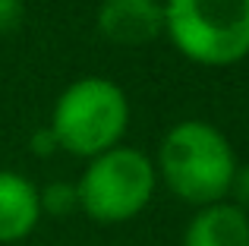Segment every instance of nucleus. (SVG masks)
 <instances>
[{"instance_id":"obj_7","label":"nucleus","mask_w":249,"mask_h":246,"mask_svg":"<svg viewBox=\"0 0 249 246\" xmlns=\"http://www.w3.org/2000/svg\"><path fill=\"white\" fill-rule=\"evenodd\" d=\"M183 246H249V218L231 202L205 205L189 221Z\"/></svg>"},{"instance_id":"obj_10","label":"nucleus","mask_w":249,"mask_h":246,"mask_svg":"<svg viewBox=\"0 0 249 246\" xmlns=\"http://www.w3.org/2000/svg\"><path fill=\"white\" fill-rule=\"evenodd\" d=\"M231 193L237 196V209H249V164L246 167H237L233 171V180H231Z\"/></svg>"},{"instance_id":"obj_6","label":"nucleus","mask_w":249,"mask_h":246,"mask_svg":"<svg viewBox=\"0 0 249 246\" xmlns=\"http://www.w3.org/2000/svg\"><path fill=\"white\" fill-rule=\"evenodd\" d=\"M41 218L38 190L13 171H0V243H16L32 234Z\"/></svg>"},{"instance_id":"obj_5","label":"nucleus","mask_w":249,"mask_h":246,"mask_svg":"<svg viewBox=\"0 0 249 246\" xmlns=\"http://www.w3.org/2000/svg\"><path fill=\"white\" fill-rule=\"evenodd\" d=\"M98 29L114 44H148L164 32V6L158 0H104Z\"/></svg>"},{"instance_id":"obj_11","label":"nucleus","mask_w":249,"mask_h":246,"mask_svg":"<svg viewBox=\"0 0 249 246\" xmlns=\"http://www.w3.org/2000/svg\"><path fill=\"white\" fill-rule=\"evenodd\" d=\"M32 148H35L38 155H51V152L57 148L54 133H51V129H38V133H35V139H32Z\"/></svg>"},{"instance_id":"obj_3","label":"nucleus","mask_w":249,"mask_h":246,"mask_svg":"<svg viewBox=\"0 0 249 246\" xmlns=\"http://www.w3.org/2000/svg\"><path fill=\"white\" fill-rule=\"evenodd\" d=\"M129 123V101L117 82L104 76H85L63 88L54 105L51 133L57 148H67L82 158L107 152L120 142Z\"/></svg>"},{"instance_id":"obj_4","label":"nucleus","mask_w":249,"mask_h":246,"mask_svg":"<svg viewBox=\"0 0 249 246\" xmlns=\"http://www.w3.org/2000/svg\"><path fill=\"white\" fill-rule=\"evenodd\" d=\"M158 171L139 148L114 145L95 155L76 183L79 209L91 221L120 224L136 218L155 193Z\"/></svg>"},{"instance_id":"obj_8","label":"nucleus","mask_w":249,"mask_h":246,"mask_svg":"<svg viewBox=\"0 0 249 246\" xmlns=\"http://www.w3.org/2000/svg\"><path fill=\"white\" fill-rule=\"evenodd\" d=\"M38 199H41V209L51 211V215H67L73 205H79L76 186H70V183H51L44 193H38Z\"/></svg>"},{"instance_id":"obj_1","label":"nucleus","mask_w":249,"mask_h":246,"mask_svg":"<svg viewBox=\"0 0 249 246\" xmlns=\"http://www.w3.org/2000/svg\"><path fill=\"white\" fill-rule=\"evenodd\" d=\"M158 171L174 196L205 209L231 193L237 158L218 126L205 120H183L161 139Z\"/></svg>"},{"instance_id":"obj_9","label":"nucleus","mask_w":249,"mask_h":246,"mask_svg":"<svg viewBox=\"0 0 249 246\" xmlns=\"http://www.w3.org/2000/svg\"><path fill=\"white\" fill-rule=\"evenodd\" d=\"M22 19V0H0V35L13 32Z\"/></svg>"},{"instance_id":"obj_2","label":"nucleus","mask_w":249,"mask_h":246,"mask_svg":"<svg viewBox=\"0 0 249 246\" xmlns=\"http://www.w3.org/2000/svg\"><path fill=\"white\" fill-rule=\"evenodd\" d=\"M164 32L202 67H233L249 54V0H167Z\"/></svg>"}]
</instances>
